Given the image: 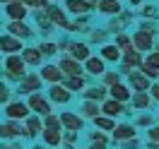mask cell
Returning <instances> with one entry per match:
<instances>
[{
	"label": "cell",
	"mask_w": 159,
	"mask_h": 149,
	"mask_svg": "<svg viewBox=\"0 0 159 149\" xmlns=\"http://www.w3.org/2000/svg\"><path fill=\"white\" fill-rule=\"evenodd\" d=\"M24 75H27V65H24L20 53H12V55L2 58V77L7 82H20Z\"/></svg>",
	"instance_id": "obj_1"
},
{
	"label": "cell",
	"mask_w": 159,
	"mask_h": 149,
	"mask_svg": "<svg viewBox=\"0 0 159 149\" xmlns=\"http://www.w3.org/2000/svg\"><path fill=\"white\" fill-rule=\"evenodd\" d=\"M27 106H29V111L34 113V116H39V118H46V116H51V113H53V103H51L48 96H46V94H41V91L29 94Z\"/></svg>",
	"instance_id": "obj_2"
},
{
	"label": "cell",
	"mask_w": 159,
	"mask_h": 149,
	"mask_svg": "<svg viewBox=\"0 0 159 149\" xmlns=\"http://www.w3.org/2000/svg\"><path fill=\"white\" fill-rule=\"evenodd\" d=\"M29 113L31 111H29V106H27V101H22V99H12V101H7V103L2 106L5 120H17V123H22Z\"/></svg>",
	"instance_id": "obj_3"
},
{
	"label": "cell",
	"mask_w": 159,
	"mask_h": 149,
	"mask_svg": "<svg viewBox=\"0 0 159 149\" xmlns=\"http://www.w3.org/2000/svg\"><path fill=\"white\" fill-rule=\"evenodd\" d=\"M43 12H46V17L51 20V24L56 27V29H65L68 31V27H70V15L65 10H63V5H58V2H48L46 7H43Z\"/></svg>",
	"instance_id": "obj_4"
},
{
	"label": "cell",
	"mask_w": 159,
	"mask_h": 149,
	"mask_svg": "<svg viewBox=\"0 0 159 149\" xmlns=\"http://www.w3.org/2000/svg\"><path fill=\"white\" fill-rule=\"evenodd\" d=\"M41 84H43V82H41L39 72H27V75L17 82V91H15V94H20V96L36 94V91H41Z\"/></svg>",
	"instance_id": "obj_5"
},
{
	"label": "cell",
	"mask_w": 159,
	"mask_h": 149,
	"mask_svg": "<svg viewBox=\"0 0 159 149\" xmlns=\"http://www.w3.org/2000/svg\"><path fill=\"white\" fill-rule=\"evenodd\" d=\"M24 137V128L17 120H0V142H15Z\"/></svg>",
	"instance_id": "obj_6"
},
{
	"label": "cell",
	"mask_w": 159,
	"mask_h": 149,
	"mask_svg": "<svg viewBox=\"0 0 159 149\" xmlns=\"http://www.w3.org/2000/svg\"><path fill=\"white\" fill-rule=\"evenodd\" d=\"M60 128L68 130V132H82L84 130V118L75 113V111H60Z\"/></svg>",
	"instance_id": "obj_7"
},
{
	"label": "cell",
	"mask_w": 159,
	"mask_h": 149,
	"mask_svg": "<svg viewBox=\"0 0 159 149\" xmlns=\"http://www.w3.org/2000/svg\"><path fill=\"white\" fill-rule=\"evenodd\" d=\"M39 77H41V82H46V84H60L65 75L60 72V68L56 63H43L39 68Z\"/></svg>",
	"instance_id": "obj_8"
},
{
	"label": "cell",
	"mask_w": 159,
	"mask_h": 149,
	"mask_svg": "<svg viewBox=\"0 0 159 149\" xmlns=\"http://www.w3.org/2000/svg\"><path fill=\"white\" fill-rule=\"evenodd\" d=\"M130 43H133V48L138 50V53H149V50L154 48L152 34H147V31H142V29H138L133 36H130Z\"/></svg>",
	"instance_id": "obj_9"
},
{
	"label": "cell",
	"mask_w": 159,
	"mask_h": 149,
	"mask_svg": "<svg viewBox=\"0 0 159 149\" xmlns=\"http://www.w3.org/2000/svg\"><path fill=\"white\" fill-rule=\"evenodd\" d=\"M22 48H24V41L10 36L7 31L0 34V58L2 55H12V53H22Z\"/></svg>",
	"instance_id": "obj_10"
},
{
	"label": "cell",
	"mask_w": 159,
	"mask_h": 149,
	"mask_svg": "<svg viewBox=\"0 0 159 149\" xmlns=\"http://www.w3.org/2000/svg\"><path fill=\"white\" fill-rule=\"evenodd\" d=\"M46 96H48L51 103H63V106H68L70 101H72V91H68L63 84H48Z\"/></svg>",
	"instance_id": "obj_11"
},
{
	"label": "cell",
	"mask_w": 159,
	"mask_h": 149,
	"mask_svg": "<svg viewBox=\"0 0 159 149\" xmlns=\"http://www.w3.org/2000/svg\"><path fill=\"white\" fill-rule=\"evenodd\" d=\"M5 31H7L10 36H15V39H20V41H29L31 36H34V29H31L27 22H7Z\"/></svg>",
	"instance_id": "obj_12"
},
{
	"label": "cell",
	"mask_w": 159,
	"mask_h": 149,
	"mask_svg": "<svg viewBox=\"0 0 159 149\" xmlns=\"http://www.w3.org/2000/svg\"><path fill=\"white\" fill-rule=\"evenodd\" d=\"M22 128H24V137H27V139H36L41 135V130H43V123H41L39 116L29 113L27 118L22 120Z\"/></svg>",
	"instance_id": "obj_13"
},
{
	"label": "cell",
	"mask_w": 159,
	"mask_h": 149,
	"mask_svg": "<svg viewBox=\"0 0 159 149\" xmlns=\"http://www.w3.org/2000/svg\"><path fill=\"white\" fill-rule=\"evenodd\" d=\"M68 53L72 60H77V63H84V60L92 55V50H89V43H84V41H70L68 43Z\"/></svg>",
	"instance_id": "obj_14"
},
{
	"label": "cell",
	"mask_w": 159,
	"mask_h": 149,
	"mask_svg": "<svg viewBox=\"0 0 159 149\" xmlns=\"http://www.w3.org/2000/svg\"><path fill=\"white\" fill-rule=\"evenodd\" d=\"M56 65L60 68V72H63L65 77H72V75H84V70H82V63L72 60L68 53H63V55H60V60L56 63Z\"/></svg>",
	"instance_id": "obj_15"
},
{
	"label": "cell",
	"mask_w": 159,
	"mask_h": 149,
	"mask_svg": "<svg viewBox=\"0 0 159 149\" xmlns=\"http://www.w3.org/2000/svg\"><path fill=\"white\" fill-rule=\"evenodd\" d=\"M2 12H5V17L10 22H27V17H29V10L20 2H10V5H2Z\"/></svg>",
	"instance_id": "obj_16"
},
{
	"label": "cell",
	"mask_w": 159,
	"mask_h": 149,
	"mask_svg": "<svg viewBox=\"0 0 159 149\" xmlns=\"http://www.w3.org/2000/svg\"><path fill=\"white\" fill-rule=\"evenodd\" d=\"M123 113H130L125 108V103H120V101H113V99H104L101 101V116H106V118H118Z\"/></svg>",
	"instance_id": "obj_17"
},
{
	"label": "cell",
	"mask_w": 159,
	"mask_h": 149,
	"mask_svg": "<svg viewBox=\"0 0 159 149\" xmlns=\"http://www.w3.org/2000/svg\"><path fill=\"white\" fill-rule=\"evenodd\" d=\"M82 70H84L87 75H92V77H101V75L106 72V63H104L99 55H89V58L82 63Z\"/></svg>",
	"instance_id": "obj_18"
},
{
	"label": "cell",
	"mask_w": 159,
	"mask_h": 149,
	"mask_svg": "<svg viewBox=\"0 0 159 149\" xmlns=\"http://www.w3.org/2000/svg\"><path fill=\"white\" fill-rule=\"evenodd\" d=\"M20 55H22V60H24L27 68H41V65H43V55L39 53L36 46H24Z\"/></svg>",
	"instance_id": "obj_19"
},
{
	"label": "cell",
	"mask_w": 159,
	"mask_h": 149,
	"mask_svg": "<svg viewBox=\"0 0 159 149\" xmlns=\"http://www.w3.org/2000/svg\"><path fill=\"white\" fill-rule=\"evenodd\" d=\"M111 135H113V142H116V144L128 142V139H133V137H138V132H135V128H133L130 123H118L116 128L111 130Z\"/></svg>",
	"instance_id": "obj_20"
},
{
	"label": "cell",
	"mask_w": 159,
	"mask_h": 149,
	"mask_svg": "<svg viewBox=\"0 0 159 149\" xmlns=\"http://www.w3.org/2000/svg\"><path fill=\"white\" fill-rule=\"evenodd\" d=\"M106 87H89V84H87V87H84V89L80 91V96H82V101H97V103H101V101L106 99Z\"/></svg>",
	"instance_id": "obj_21"
},
{
	"label": "cell",
	"mask_w": 159,
	"mask_h": 149,
	"mask_svg": "<svg viewBox=\"0 0 159 149\" xmlns=\"http://www.w3.org/2000/svg\"><path fill=\"white\" fill-rule=\"evenodd\" d=\"M97 12L104 17H116V15H120V0H99Z\"/></svg>",
	"instance_id": "obj_22"
},
{
	"label": "cell",
	"mask_w": 159,
	"mask_h": 149,
	"mask_svg": "<svg viewBox=\"0 0 159 149\" xmlns=\"http://www.w3.org/2000/svg\"><path fill=\"white\" fill-rule=\"evenodd\" d=\"M109 94L113 101H120V103H128L130 96H133V91H130V87H125L123 82H116L113 87H109Z\"/></svg>",
	"instance_id": "obj_23"
},
{
	"label": "cell",
	"mask_w": 159,
	"mask_h": 149,
	"mask_svg": "<svg viewBox=\"0 0 159 149\" xmlns=\"http://www.w3.org/2000/svg\"><path fill=\"white\" fill-rule=\"evenodd\" d=\"M63 10L68 12V15H75V17H80V15H89L92 7L84 2V0H65Z\"/></svg>",
	"instance_id": "obj_24"
},
{
	"label": "cell",
	"mask_w": 159,
	"mask_h": 149,
	"mask_svg": "<svg viewBox=\"0 0 159 149\" xmlns=\"http://www.w3.org/2000/svg\"><path fill=\"white\" fill-rule=\"evenodd\" d=\"M60 137H63V130H48V128L41 130V142H43V147H48V149L60 147Z\"/></svg>",
	"instance_id": "obj_25"
},
{
	"label": "cell",
	"mask_w": 159,
	"mask_h": 149,
	"mask_svg": "<svg viewBox=\"0 0 159 149\" xmlns=\"http://www.w3.org/2000/svg\"><path fill=\"white\" fill-rule=\"evenodd\" d=\"M60 84H63V87H65L68 91H72V94H75V91L80 94V91L87 87V77H84V75H72V77H63V82H60Z\"/></svg>",
	"instance_id": "obj_26"
},
{
	"label": "cell",
	"mask_w": 159,
	"mask_h": 149,
	"mask_svg": "<svg viewBox=\"0 0 159 149\" xmlns=\"http://www.w3.org/2000/svg\"><path fill=\"white\" fill-rule=\"evenodd\" d=\"M99 58L104 60V63H118L120 60V48L116 43H104L99 48Z\"/></svg>",
	"instance_id": "obj_27"
},
{
	"label": "cell",
	"mask_w": 159,
	"mask_h": 149,
	"mask_svg": "<svg viewBox=\"0 0 159 149\" xmlns=\"http://www.w3.org/2000/svg\"><path fill=\"white\" fill-rule=\"evenodd\" d=\"M120 63H123V65H128V68H140V65H142V55H140L138 50L133 48V46H130V48H125V50H120Z\"/></svg>",
	"instance_id": "obj_28"
},
{
	"label": "cell",
	"mask_w": 159,
	"mask_h": 149,
	"mask_svg": "<svg viewBox=\"0 0 159 149\" xmlns=\"http://www.w3.org/2000/svg\"><path fill=\"white\" fill-rule=\"evenodd\" d=\"M128 82H130V91H147L149 84H152L145 75H140L138 70H135L133 75H128Z\"/></svg>",
	"instance_id": "obj_29"
},
{
	"label": "cell",
	"mask_w": 159,
	"mask_h": 149,
	"mask_svg": "<svg viewBox=\"0 0 159 149\" xmlns=\"http://www.w3.org/2000/svg\"><path fill=\"white\" fill-rule=\"evenodd\" d=\"M34 17H36V27H39V31L43 34V36H51L56 27L51 24V20L46 17V12H43V10H34Z\"/></svg>",
	"instance_id": "obj_30"
},
{
	"label": "cell",
	"mask_w": 159,
	"mask_h": 149,
	"mask_svg": "<svg viewBox=\"0 0 159 149\" xmlns=\"http://www.w3.org/2000/svg\"><path fill=\"white\" fill-rule=\"evenodd\" d=\"M80 116L82 118H97V116H101V103H97V101H82Z\"/></svg>",
	"instance_id": "obj_31"
},
{
	"label": "cell",
	"mask_w": 159,
	"mask_h": 149,
	"mask_svg": "<svg viewBox=\"0 0 159 149\" xmlns=\"http://www.w3.org/2000/svg\"><path fill=\"white\" fill-rule=\"evenodd\" d=\"M130 101H133V106H135V108H140V111H147L149 103H152V99H149L147 91H135V94L130 96Z\"/></svg>",
	"instance_id": "obj_32"
},
{
	"label": "cell",
	"mask_w": 159,
	"mask_h": 149,
	"mask_svg": "<svg viewBox=\"0 0 159 149\" xmlns=\"http://www.w3.org/2000/svg\"><path fill=\"white\" fill-rule=\"evenodd\" d=\"M36 48H39V53L43 55V60L56 58V55H58V46H56V41H41Z\"/></svg>",
	"instance_id": "obj_33"
},
{
	"label": "cell",
	"mask_w": 159,
	"mask_h": 149,
	"mask_svg": "<svg viewBox=\"0 0 159 149\" xmlns=\"http://www.w3.org/2000/svg\"><path fill=\"white\" fill-rule=\"evenodd\" d=\"M94 120V125H97V130H101V132H111V130L116 128V120L113 118H106V116H97Z\"/></svg>",
	"instance_id": "obj_34"
},
{
	"label": "cell",
	"mask_w": 159,
	"mask_h": 149,
	"mask_svg": "<svg viewBox=\"0 0 159 149\" xmlns=\"http://www.w3.org/2000/svg\"><path fill=\"white\" fill-rule=\"evenodd\" d=\"M87 27H89V15H80L75 22H70L68 31H84Z\"/></svg>",
	"instance_id": "obj_35"
},
{
	"label": "cell",
	"mask_w": 159,
	"mask_h": 149,
	"mask_svg": "<svg viewBox=\"0 0 159 149\" xmlns=\"http://www.w3.org/2000/svg\"><path fill=\"white\" fill-rule=\"evenodd\" d=\"M109 36H111V34L106 29H92L89 31V41H92V43H101V46H104Z\"/></svg>",
	"instance_id": "obj_36"
},
{
	"label": "cell",
	"mask_w": 159,
	"mask_h": 149,
	"mask_svg": "<svg viewBox=\"0 0 159 149\" xmlns=\"http://www.w3.org/2000/svg\"><path fill=\"white\" fill-rule=\"evenodd\" d=\"M41 123H43V128H48V130H63L60 128V116L58 113H51L46 118H41Z\"/></svg>",
	"instance_id": "obj_37"
},
{
	"label": "cell",
	"mask_w": 159,
	"mask_h": 149,
	"mask_svg": "<svg viewBox=\"0 0 159 149\" xmlns=\"http://www.w3.org/2000/svg\"><path fill=\"white\" fill-rule=\"evenodd\" d=\"M138 70H140V75H145L149 82H152V80H159V70H157V68H152L149 63H142Z\"/></svg>",
	"instance_id": "obj_38"
},
{
	"label": "cell",
	"mask_w": 159,
	"mask_h": 149,
	"mask_svg": "<svg viewBox=\"0 0 159 149\" xmlns=\"http://www.w3.org/2000/svg\"><path fill=\"white\" fill-rule=\"evenodd\" d=\"M116 82H120V75H118V72H104V75H101V87H106V89L113 87Z\"/></svg>",
	"instance_id": "obj_39"
},
{
	"label": "cell",
	"mask_w": 159,
	"mask_h": 149,
	"mask_svg": "<svg viewBox=\"0 0 159 149\" xmlns=\"http://www.w3.org/2000/svg\"><path fill=\"white\" fill-rule=\"evenodd\" d=\"M7 101H12V89L0 80V106H5Z\"/></svg>",
	"instance_id": "obj_40"
},
{
	"label": "cell",
	"mask_w": 159,
	"mask_h": 149,
	"mask_svg": "<svg viewBox=\"0 0 159 149\" xmlns=\"http://www.w3.org/2000/svg\"><path fill=\"white\" fill-rule=\"evenodd\" d=\"M48 2L51 0H22V5H24L27 10H43Z\"/></svg>",
	"instance_id": "obj_41"
},
{
	"label": "cell",
	"mask_w": 159,
	"mask_h": 149,
	"mask_svg": "<svg viewBox=\"0 0 159 149\" xmlns=\"http://www.w3.org/2000/svg\"><path fill=\"white\" fill-rule=\"evenodd\" d=\"M89 142H101V144H109V135L101 132V130H92L89 132Z\"/></svg>",
	"instance_id": "obj_42"
},
{
	"label": "cell",
	"mask_w": 159,
	"mask_h": 149,
	"mask_svg": "<svg viewBox=\"0 0 159 149\" xmlns=\"http://www.w3.org/2000/svg\"><path fill=\"white\" fill-rule=\"evenodd\" d=\"M116 46H118L120 50L130 48V46H133V43H130V36H125V34H116Z\"/></svg>",
	"instance_id": "obj_43"
},
{
	"label": "cell",
	"mask_w": 159,
	"mask_h": 149,
	"mask_svg": "<svg viewBox=\"0 0 159 149\" xmlns=\"http://www.w3.org/2000/svg\"><path fill=\"white\" fill-rule=\"evenodd\" d=\"M138 128H152V116L149 113H142L138 118Z\"/></svg>",
	"instance_id": "obj_44"
},
{
	"label": "cell",
	"mask_w": 159,
	"mask_h": 149,
	"mask_svg": "<svg viewBox=\"0 0 159 149\" xmlns=\"http://www.w3.org/2000/svg\"><path fill=\"white\" fill-rule=\"evenodd\" d=\"M120 147L123 149H140V139L133 137V139H128V142H120Z\"/></svg>",
	"instance_id": "obj_45"
},
{
	"label": "cell",
	"mask_w": 159,
	"mask_h": 149,
	"mask_svg": "<svg viewBox=\"0 0 159 149\" xmlns=\"http://www.w3.org/2000/svg\"><path fill=\"white\" fill-rule=\"evenodd\" d=\"M147 137H149V142H159V125H152L147 130Z\"/></svg>",
	"instance_id": "obj_46"
},
{
	"label": "cell",
	"mask_w": 159,
	"mask_h": 149,
	"mask_svg": "<svg viewBox=\"0 0 159 149\" xmlns=\"http://www.w3.org/2000/svg\"><path fill=\"white\" fill-rule=\"evenodd\" d=\"M145 63H149L152 68H157V70H159V50H157V53H149V55H147V60H145Z\"/></svg>",
	"instance_id": "obj_47"
},
{
	"label": "cell",
	"mask_w": 159,
	"mask_h": 149,
	"mask_svg": "<svg viewBox=\"0 0 159 149\" xmlns=\"http://www.w3.org/2000/svg\"><path fill=\"white\" fill-rule=\"evenodd\" d=\"M149 99H157L159 101V82H154V84H149Z\"/></svg>",
	"instance_id": "obj_48"
},
{
	"label": "cell",
	"mask_w": 159,
	"mask_h": 149,
	"mask_svg": "<svg viewBox=\"0 0 159 149\" xmlns=\"http://www.w3.org/2000/svg\"><path fill=\"white\" fill-rule=\"evenodd\" d=\"M154 12H157V10H154L152 5H147V7H142V12H140V15H142V17H147V20H149V17H157Z\"/></svg>",
	"instance_id": "obj_49"
},
{
	"label": "cell",
	"mask_w": 159,
	"mask_h": 149,
	"mask_svg": "<svg viewBox=\"0 0 159 149\" xmlns=\"http://www.w3.org/2000/svg\"><path fill=\"white\" fill-rule=\"evenodd\" d=\"M0 149H24L20 144V142H2V144H0Z\"/></svg>",
	"instance_id": "obj_50"
},
{
	"label": "cell",
	"mask_w": 159,
	"mask_h": 149,
	"mask_svg": "<svg viewBox=\"0 0 159 149\" xmlns=\"http://www.w3.org/2000/svg\"><path fill=\"white\" fill-rule=\"evenodd\" d=\"M87 149H109V144H101V142H89Z\"/></svg>",
	"instance_id": "obj_51"
},
{
	"label": "cell",
	"mask_w": 159,
	"mask_h": 149,
	"mask_svg": "<svg viewBox=\"0 0 159 149\" xmlns=\"http://www.w3.org/2000/svg\"><path fill=\"white\" fill-rule=\"evenodd\" d=\"M147 149H159V142H147Z\"/></svg>",
	"instance_id": "obj_52"
},
{
	"label": "cell",
	"mask_w": 159,
	"mask_h": 149,
	"mask_svg": "<svg viewBox=\"0 0 159 149\" xmlns=\"http://www.w3.org/2000/svg\"><path fill=\"white\" fill-rule=\"evenodd\" d=\"M10 2H20V0H0V5H10Z\"/></svg>",
	"instance_id": "obj_53"
},
{
	"label": "cell",
	"mask_w": 159,
	"mask_h": 149,
	"mask_svg": "<svg viewBox=\"0 0 159 149\" xmlns=\"http://www.w3.org/2000/svg\"><path fill=\"white\" fill-rule=\"evenodd\" d=\"M29 149H48V147H41V144H34V147H29Z\"/></svg>",
	"instance_id": "obj_54"
},
{
	"label": "cell",
	"mask_w": 159,
	"mask_h": 149,
	"mask_svg": "<svg viewBox=\"0 0 159 149\" xmlns=\"http://www.w3.org/2000/svg\"><path fill=\"white\" fill-rule=\"evenodd\" d=\"M130 5H140V2H142V0H128Z\"/></svg>",
	"instance_id": "obj_55"
},
{
	"label": "cell",
	"mask_w": 159,
	"mask_h": 149,
	"mask_svg": "<svg viewBox=\"0 0 159 149\" xmlns=\"http://www.w3.org/2000/svg\"><path fill=\"white\" fill-rule=\"evenodd\" d=\"M0 29H2V20H0Z\"/></svg>",
	"instance_id": "obj_56"
}]
</instances>
